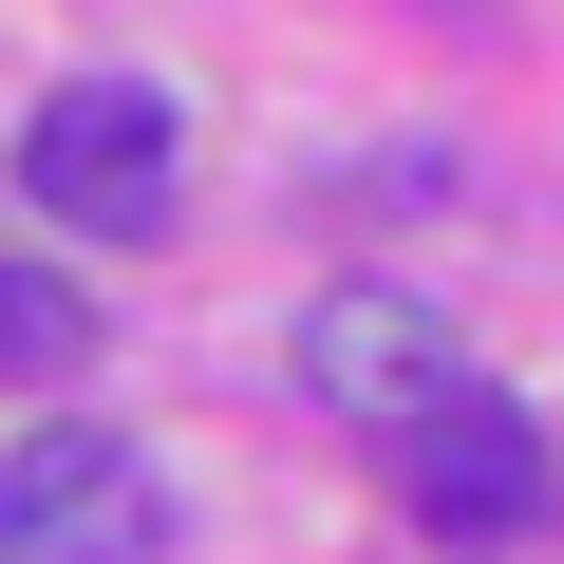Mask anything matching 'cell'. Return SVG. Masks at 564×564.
Segmentation results:
<instances>
[{
  "mask_svg": "<svg viewBox=\"0 0 564 564\" xmlns=\"http://www.w3.org/2000/svg\"><path fill=\"white\" fill-rule=\"evenodd\" d=\"M20 188H39L76 245H151V226L188 207V113H170L151 76H57V95L20 113Z\"/></svg>",
  "mask_w": 564,
  "mask_h": 564,
  "instance_id": "cell-1",
  "label": "cell"
},
{
  "mask_svg": "<svg viewBox=\"0 0 564 564\" xmlns=\"http://www.w3.org/2000/svg\"><path fill=\"white\" fill-rule=\"evenodd\" d=\"M170 545V489L132 433H0V564H151Z\"/></svg>",
  "mask_w": 564,
  "mask_h": 564,
  "instance_id": "cell-2",
  "label": "cell"
},
{
  "mask_svg": "<svg viewBox=\"0 0 564 564\" xmlns=\"http://www.w3.org/2000/svg\"><path fill=\"white\" fill-rule=\"evenodd\" d=\"M395 489L452 527V545H527L545 508H564V452H545V414L527 395H489V377H452L414 433H395Z\"/></svg>",
  "mask_w": 564,
  "mask_h": 564,
  "instance_id": "cell-3",
  "label": "cell"
},
{
  "mask_svg": "<svg viewBox=\"0 0 564 564\" xmlns=\"http://www.w3.org/2000/svg\"><path fill=\"white\" fill-rule=\"evenodd\" d=\"M452 377H470V358H452V321L414 302V282H321V302H302V395H321L339 433H414Z\"/></svg>",
  "mask_w": 564,
  "mask_h": 564,
  "instance_id": "cell-4",
  "label": "cell"
},
{
  "mask_svg": "<svg viewBox=\"0 0 564 564\" xmlns=\"http://www.w3.org/2000/svg\"><path fill=\"white\" fill-rule=\"evenodd\" d=\"M76 358H95V302L57 263H0V377H76Z\"/></svg>",
  "mask_w": 564,
  "mask_h": 564,
  "instance_id": "cell-5",
  "label": "cell"
}]
</instances>
